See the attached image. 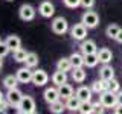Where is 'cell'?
I'll return each instance as SVG.
<instances>
[{"label": "cell", "mask_w": 122, "mask_h": 114, "mask_svg": "<svg viewBox=\"0 0 122 114\" xmlns=\"http://www.w3.org/2000/svg\"><path fill=\"white\" fill-rule=\"evenodd\" d=\"M99 102L102 104L104 108H114L117 105V93H112V91L105 90L99 94Z\"/></svg>", "instance_id": "obj_1"}, {"label": "cell", "mask_w": 122, "mask_h": 114, "mask_svg": "<svg viewBox=\"0 0 122 114\" xmlns=\"http://www.w3.org/2000/svg\"><path fill=\"white\" fill-rule=\"evenodd\" d=\"M17 108H18L17 111L21 114H34L35 113V100L30 96H23Z\"/></svg>", "instance_id": "obj_2"}, {"label": "cell", "mask_w": 122, "mask_h": 114, "mask_svg": "<svg viewBox=\"0 0 122 114\" xmlns=\"http://www.w3.org/2000/svg\"><path fill=\"white\" fill-rule=\"evenodd\" d=\"M81 23H84L89 29H93L99 24V15L95 12V11H86V12L82 14Z\"/></svg>", "instance_id": "obj_3"}, {"label": "cell", "mask_w": 122, "mask_h": 114, "mask_svg": "<svg viewBox=\"0 0 122 114\" xmlns=\"http://www.w3.org/2000/svg\"><path fill=\"white\" fill-rule=\"evenodd\" d=\"M5 97H6V100L9 102V106L17 108L18 104H20V100L23 99V93L15 87V88H9V90H8V93L5 94Z\"/></svg>", "instance_id": "obj_4"}, {"label": "cell", "mask_w": 122, "mask_h": 114, "mask_svg": "<svg viewBox=\"0 0 122 114\" xmlns=\"http://www.w3.org/2000/svg\"><path fill=\"white\" fill-rule=\"evenodd\" d=\"M87 29L89 28H87L84 23H78V24H75L73 28L70 29V35L76 41H82V40H86V37H87Z\"/></svg>", "instance_id": "obj_5"}, {"label": "cell", "mask_w": 122, "mask_h": 114, "mask_svg": "<svg viewBox=\"0 0 122 114\" xmlns=\"http://www.w3.org/2000/svg\"><path fill=\"white\" fill-rule=\"evenodd\" d=\"M69 29V24H67V20L63 17H56L55 20L52 21V32L56 33V35H63L66 33Z\"/></svg>", "instance_id": "obj_6"}, {"label": "cell", "mask_w": 122, "mask_h": 114, "mask_svg": "<svg viewBox=\"0 0 122 114\" xmlns=\"http://www.w3.org/2000/svg\"><path fill=\"white\" fill-rule=\"evenodd\" d=\"M32 75H34V71L30 70V67H28V66L18 68L17 73H15V76H17V79H18V82H21V84L32 82Z\"/></svg>", "instance_id": "obj_7"}, {"label": "cell", "mask_w": 122, "mask_h": 114, "mask_svg": "<svg viewBox=\"0 0 122 114\" xmlns=\"http://www.w3.org/2000/svg\"><path fill=\"white\" fill-rule=\"evenodd\" d=\"M18 15H20V18L23 21H30L34 20V17H35V9H34L30 5H21L20 9H18Z\"/></svg>", "instance_id": "obj_8"}, {"label": "cell", "mask_w": 122, "mask_h": 114, "mask_svg": "<svg viewBox=\"0 0 122 114\" xmlns=\"http://www.w3.org/2000/svg\"><path fill=\"white\" fill-rule=\"evenodd\" d=\"M47 81H49V75L44 70H35L34 71V75H32V84L34 85L43 87L47 84Z\"/></svg>", "instance_id": "obj_9"}, {"label": "cell", "mask_w": 122, "mask_h": 114, "mask_svg": "<svg viewBox=\"0 0 122 114\" xmlns=\"http://www.w3.org/2000/svg\"><path fill=\"white\" fill-rule=\"evenodd\" d=\"M38 12H40L41 17H44V18H51L53 14H55V6L52 5L51 2H41L40 3V6H38Z\"/></svg>", "instance_id": "obj_10"}, {"label": "cell", "mask_w": 122, "mask_h": 114, "mask_svg": "<svg viewBox=\"0 0 122 114\" xmlns=\"http://www.w3.org/2000/svg\"><path fill=\"white\" fill-rule=\"evenodd\" d=\"M43 97H44L46 104H52V102L61 99L60 93H58V88H55V87H49V88H46L44 93H43Z\"/></svg>", "instance_id": "obj_11"}, {"label": "cell", "mask_w": 122, "mask_h": 114, "mask_svg": "<svg viewBox=\"0 0 122 114\" xmlns=\"http://www.w3.org/2000/svg\"><path fill=\"white\" fill-rule=\"evenodd\" d=\"M79 49H81L82 55H87V53H96V52H98L96 43H95L93 40H82V43H81V46H79Z\"/></svg>", "instance_id": "obj_12"}, {"label": "cell", "mask_w": 122, "mask_h": 114, "mask_svg": "<svg viewBox=\"0 0 122 114\" xmlns=\"http://www.w3.org/2000/svg\"><path fill=\"white\" fill-rule=\"evenodd\" d=\"M99 78L104 79V81H110V79L114 78V68L108 64H104L99 70Z\"/></svg>", "instance_id": "obj_13"}, {"label": "cell", "mask_w": 122, "mask_h": 114, "mask_svg": "<svg viewBox=\"0 0 122 114\" xmlns=\"http://www.w3.org/2000/svg\"><path fill=\"white\" fill-rule=\"evenodd\" d=\"M92 93H93V91H92V88H89V87H79L78 90H76V96H78V99L81 102H87V100H92Z\"/></svg>", "instance_id": "obj_14"}, {"label": "cell", "mask_w": 122, "mask_h": 114, "mask_svg": "<svg viewBox=\"0 0 122 114\" xmlns=\"http://www.w3.org/2000/svg\"><path fill=\"white\" fill-rule=\"evenodd\" d=\"M58 93H60V97L61 99H69L70 96H73V87L69 85V84H61V85H58Z\"/></svg>", "instance_id": "obj_15"}, {"label": "cell", "mask_w": 122, "mask_h": 114, "mask_svg": "<svg viewBox=\"0 0 122 114\" xmlns=\"http://www.w3.org/2000/svg\"><path fill=\"white\" fill-rule=\"evenodd\" d=\"M96 53H98L99 62H102V64H108L110 61L113 59V53H112V50H110V49H107V47H104V49H99V50H98Z\"/></svg>", "instance_id": "obj_16"}, {"label": "cell", "mask_w": 122, "mask_h": 114, "mask_svg": "<svg viewBox=\"0 0 122 114\" xmlns=\"http://www.w3.org/2000/svg\"><path fill=\"white\" fill-rule=\"evenodd\" d=\"M5 43H6V46H8V47H9L12 52L21 47V40H20V37H17V35H9V37L5 40Z\"/></svg>", "instance_id": "obj_17"}, {"label": "cell", "mask_w": 122, "mask_h": 114, "mask_svg": "<svg viewBox=\"0 0 122 114\" xmlns=\"http://www.w3.org/2000/svg\"><path fill=\"white\" fill-rule=\"evenodd\" d=\"M52 82L55 84L56 87L61 85V84H66V82H67V75H66V71L58 70V68H56V71L52 75Z\"/></svg>", "instance_id": "obj_18"}, {"label": "cell", "mask_w": 122, "mask_h": 114, "mask_svg": "<svg viewBox=\"0 0 122 114\" xmlns=\"http://www.w3.org/2000/svg\"><path fill=\"white\" fill-rule=\"evenodd\" d=\"M98 62H99L98 53H87V55H84V66H87L89 68L96 67Z\"/></svg>", "instance_id": "obj_19"}, {"label": "cell", "mask_w": 122, "mask_h": 114, "mask_svg": "<svg viewBox=\"0 0 122 114\" xmlns=\"http://www.w3.org/2000/svg\"><path fill=\"white\" fill-rule=\"evenodd\" d=\"M79 105H81V100L78 99V96H70L69 99H66V108L69 111H78Z\"/></svg>", "instance_id": "obj_20"}, {"label": "cell", "mask_w": 122, "mask_h": 114, "mask_svg": "<svg viewBox=\"0 0 122 114\" xmlns=\"http://www.w3.org/2000/svg\"><path fill=\"white\" fill-rule=\"evenodd\" d=\"M86 76H87V73L82 67H76V68H73V71H72V79H73L75 82H84L86 81Z\"/></svg>", "instance_id": "obj_21"}, {"label": "cell", "mask_w": 122, "mask_h": 114, "mask_svg": "<svg viewBox=\"0 0 122 114\" xmlns=\"http://www.w3.org/2000/svg\"><path fill=\"white\" fill-rule=\"evenodd\" d=\"M105 90H107V81H104V79H101V78L92 84V91H93V93L101 94L102 91H105Z\"/></svg>", "instance_id": "obj_22"}, {"label": "cell", "mask_w": 122, "mask_h": 114, "mask_svg": "<svg viewBox=\"0 0 122 114\" xmlns=\"http://www.w3.org/2000/svg\"><path fill=\"white\" fill-rule=\"evenodd\" d=\"M56 68H58V70H63V71L73 70V66H72V62H70V58H61V59H58V62H56Z\"/></svg>", "instance_id": "obj_23"}, {"label": "cell", "mask_w": 122, "mask_h": 114, "mask_svg": "<svg viewBox=\"0 0 122 114\" xmlns=\"http://www.w3.org/2000/svg\"><path fill=\"white\" fill-rule=\"evenodd\" d=\"M64 108H66V104H63L60 99L55 100V102H52V104H49V109H51V113H53V114H61L64 111Z\"/></svg>", "instance_id": "obj_24"}, {"label": "cell", "mask_w": 122, "mask_h": 114, "mask_svg": "<svg viewBox=\"0 0 122 114\" xmlns=\"http://www.w3.org/2000/svg\"><path fill=\"white\" fill-rule=\"evenodd\" d=\"M69 58H70V62H72V66H73V68L84 66V55H79V53H72Z\"/></svg>", "instance_id": "obj_25"}, {"label": "cell", "mask_w": 122, "mask_h": 114, "mask_svg": "<svg viewBox=\"0 0 122 114\" xmlns=\"http://www.w3.org/2000/svg\"><path fill=\"white\" fill-rule=\"evenodd\" d=\"M17 84H18V79H17V76H14V75H8V76H5V79H3V85H5L8 90L15 88Z\"/></svg>", "instance_id": "obj_26"}, {"label": "cell", "mask_w": 122, "mask_h": 114, "mask_svg": "<svg viewBox=\"0 0 122 114\" xmlns=\"http://www.w3.org/2000/svg\"><path fill=\"white\" fill-rule=\"evenodd\" d=\"M25 64H26L28 67H30V68L37 67V66H38V55H37V53H34V52H29L28 56H26Z\"/></svg>", "instance_id": "obj_27"}, {"label": "cell", "mask_w": 122, "mask_h": 114, "mask_svg": "<svg viewBox=\"0 0 122 114\" xmlns=\"http://www.w3.org/2000/svg\"><path fill=\"white\" fill-rule=\"evenodd\" d=\"M29 52H26L25 49H17V50H14V59L17 61V62H25L26 61V56H28Z\"/></svg>", "instance_id": "obj_28"}, {"label": "cell", "mask_w": 122, "mask_h": 114, "mask_svg": "<svg viewBox=\"0 0 122 114\" xmlns=\"http://www.w3.org/2000/svg\"><path fill=\"white\" fill-rule=\"evenodd\" d=\"M119 30H121V28L117 24H110L108 28L105 29V35L108 38H116V35L119 33Z\"/></svg>", "instance_id": "obj_29"}, {"label": "cell", "mask_w": 122, "mask_h": 114, "mask_svg": "<svg viewBox=\"0 0 122 114\" xmlns=\"http://www.w3.org/2000/svg\"><path fill=\"white\" fill-rule=\"evenodd\" d=\"M92 109H93V104H92L90 100H87V102H81V105H79L78 111L81 113V114H90Z\"/></svg>", "instance_id": "obj_30"}, {"label": "cell", "mask_w": 122, "mask_h": 114, "mask_svg": "<svg viewBox=\"0 0 122 114\" xmlns=\"http://www.w3.org/2000/svg\"><path fill=\"white\" fill-rule=\"evenodd\" d=\"M119 88H121V85L114 78L110 79V81H107V90L108 91H112V93H119Z\"/></svg>", "instance_id": "obj_31"}, {"label": "cell", "mask_w": 122, "mask_h": 114, "mask_svg": "<svg viewBox=\"0 0 122 114\" xmlns=\"http://www.w3.org/2000/svg\"><path fill=\"white\" fill-rule=\"evenodd\" d=\"M63 2H64V5L67 8H70V9H75V8H78L81 5V0H63Z\"/></svg>", "instance_id": "obj_32"}, {"label": "cell", "mask_w": 122, "mask_h": 114, "mask_svg": "<svg viewBox=\"0 0 122 114\" xmlns=\"http://www.w3.org/2000/svg\"><path fill=\"white\" fill-rule=\"evenodd\" d=\"M9 52H11V49L6 46V43H0V56H2V58H5Z\"/></svg>", "instance_id": "obj_33"}, {"label": "cell", "mask_w": 122, "mask_h": 114, "mask_svg": "<svg viewBox=\"0 0 122 114\" xmlns=\"http://www.w3.org/2000/svg\"><path fill=\"white\" fill-rule=\"evenodd\" d=\"M92 113H95V114H102V113H104V106H102L101 102L93 104V109H92Z\"/></svg>", "instance_id": "obj_34"}, {"label": "cell", "mask_w": 122, "mask_h": 114, "mask_svg": "<svg viewBox=\"0 0 122 114\" xmlns=\"http://www.w3.org/2000/svg\"><path fill=\"white\" fill-rule=\"evenodd\" d=\"M95 5V0H81V6L86 8V9H90Z\"/></svg>", "instance_id": "obj_35"}, {"label": "cell", "mask_w": 122, "mask_h": 114, "mask_svg": "<svg viewBox=\"0 0 122 114\" xmlns=\"http://www.w3.org/2000/svg\"><path fill=\"white\" fill-rule=\"evenodd\" d=\"M8 105H9V102L6 100V97L3 99V100H0V113H3V111H6V108H8Z\"/></svg>", "instance_id": "obj_36"}, {"label": "cell", "mask_w": 122, "mask_h": 114, "mask_svg": "<svg viewBox=\"0 0 122 114\" xmlns=\"http://www.w3.org/2000/svg\"><path fill=\"white\" fill-rule=\"evenodd\" d=\"M114 113H116V114H122V105L121 104H117L116 106H114Z\"/></svg>", "instance_id": "obj_37"}, {"label": "cell", "mask_w": 122, "mask_h": 114, "mask_svg": "<svg viewBox=\"0 0 122 114\" xmlns=\"http://www.w3.org/2000/svg\"><path fill=\"white\" fill-rule=\"evenodd\" d=\"M114 40H116L117 43H121V44H122V29L119 30V33H117V35H116V38H114Z\"/></svg>", "instance_id": "obj_38"}, {"label": "cell", "mask_w": 122, "mask_h": 114, "mask_svg": "<svg viewBox=\"0 0 122 114\" xmlns=\"http://www.w3.org/2000/svg\"><path fill=\"white\" fill-rule=\"evenodd\" d=\"M117 104L122 105V91H119V93H117Z\"/></svg>", "instance_id": "obj_39"}, {"label": "cell", "mask_w": 122, "mask_h": 114, "mask_svg": "<svg viewBox=\"0 0 122 114\" xmlns=\"http://www.w3.org/2000/svg\"><path fill=\"white\" fill-rule=\"evenodd\" d=\"M3 99H5V94H3L2 91H0V100H3Z\"/></svg>", "instance_id": "obj_40"}, {"label": "cell", "mask_w": 122, "mask_h": 114, "mask_svg": "<svg viewBox=\"0 0 122 114\" xmlns=\"http://www.w3.org/2000/svg\"><path fill=\"white\" fill-rule=\"evenodd\" d=\"M2 64H3V59H2V56H0V68H2Z\"/></svg>", "instance_id": "obj_41"}, {"label": "cell", "mask_w": 122, "mask_h": 114, "mask_svg": "<svg viewBox=\"0 0 122 114\" xmlns=\"http://www.w3.org/2000/svg\"><path fill=\"white\" fill-rule=\"evenodd\" d=\"M8 2H12V0H8Z\"/></svg>", "instance_id": "obj_42"}, {"label": "cell", "mask_w": 122, "mask_h": 114, "mask_svg": "<svg viewBox=\"0 0 122 114\" xmlns=\"http://www.w3.org/2000/svg\"><path fill=\"white\" fill-rule=\"evenodd\" d=\"M0 43H2V40H0Z\"/></svg>", "instance_id": "obj_43"}]
</instances>
